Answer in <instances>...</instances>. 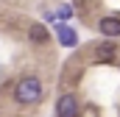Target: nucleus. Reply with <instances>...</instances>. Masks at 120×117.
<instances>
[{
    "label": "nucleus",
    "instance_id": "nucleus-1",
    "mask_svg": "<svg viewBox=\"0 0 120 117\" xmlns=\"http://www.w3.org/2000/svg\"><path fill=\"white\" fill-rule=\"evenodd\" d=\"M14 98H17V103H22V106L36 103V100L42 98V81H39L36 75L20 78V84H17V89H14Z\"/></svg>",
    "mask_w": 120,
    "mask_h": 117
},
{
    "label": "nucleus",
    "instance_id": "nucleus-2",
    "mask_svg": "<svg viewBox=\"0 0 120 117\" xmlns=\"http://www.w3.org/2000/svg\"><path fill=\"white\" fill-rule=\"evenodd\" d=\"M56 114L59 117H75L78 114V100H75V95H61L59 103H56Z\"/></svg>",
    "mask_w": 120,
    "mask_h": 117
},
{
    "label": "nucleus",
    "instance_id": "nucleus-3",
    "mask_svg": "<svg viewBox=\"0 0 120 117\" xmlns=\"http://www.w3.org/2000/svg\"><path fill=\"white\" fill-rule=\"evenodd\" d=\"M98 31L103 36H120V17H103L98 22Z\"/></svg>",
    "mask_w": 120,
    "mask_h": 117
},
{
    "label": "nucleus",
    "instance_id": "nucleus-4",
    "mask_svg": "<svg viewBox=\"0 0 120 117\" xmlns=\"http://www.w3.org/2000/svg\"><path fill=\"white\" fill-rule=\"evenodd\" d=\"M56 33H59V42L64 45V48H75L78 36H75V31L70 28V25H64V22H59V25H56Z\"/></svg>",
    "mask_w": 120,
    "mask_h": 117
},
{
    "label": "nucleus",
    "instance_id": "nucleus-5",
    "mask_svg": "<svg viewBox=\"0 0 120 117\" xmlns=\"http://www.w3.org/2000/svg\"><path fill=\"white\" fill-rule=\"evenodd\" d=\"M28 36H31V42H39V45L48 42V31H45V25H39V22L28 28Z\"/></svg>",
    "mask_w": 120,
    "mask_h": 117
},
{
    "label": "nucleus",
    "instance_id": "nucleus-6",
    "mask_svg": "<svg viewBox=\"0 0 120 117\" xmlns=\"http://www.w3.org/2000/svg\"><path fill=\"white\" fill-rule=\"evenodd\" d=\"M112 56H115V45H112V42L98 45V61H109Z\"/></svg>",
    "mask_w": 120,
    "mask_h": 117
},
{
    "label": "nucleus",
    "instance_id": "nucleus-7",
    "mask_svg": "<svg viewBox=\"0 0 120 117\" xmlns=\"http://www.w3.org/2000/svg\"><path fill=\"white\" fill-rule=\"evenodd\" d=\"M70 14H73V8H70V6H61V8H59V17H70Z\"/></svg>",
    "mask_w": 120,
    "mask_h": 117
}]
</instances>
